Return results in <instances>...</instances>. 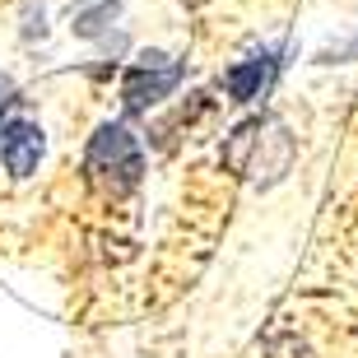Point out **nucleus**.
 Wrapping results in <instances>:
<instances>
[{"label":"nucleus","instance_id":"nucleus-6","mask_svg":"<svg viewBox=\"0 0 358 358\" xmlns=\"http://www.w3.org/2000/svg\"><path fill=\"white\" fill-rule=\"evenodd\" d=\"M5 103H14V80H10V75H0V107H5Z\"/></svg>","mask_w":358,"mask_h":358},{"label":"nucleus","instance_id":"nucleus-2","mask_svg":"<svg viewBox=\"0 0 358 358\" xmlns=\"http://www.w3.org/2000/svg\"><path fill=\"white\" fill-rule=\"evenodd\" d=\"M177 84H182V61H173V56H163V52H149V56H140V66L126 70L121 103H126L131 117H140L149 107H159Z\"/></svg>","mask_w":358,"mask_h":358},{"label":"nucleus","instance_id":"nucleus-5","mask_svg":"<svg viewBox=\"0 0 358 358\" xmlns=\"http://www.w3.org/2000/svg\"><path fill=\"white\" fill-rule=\"evenodd\" d=\"M117 19V0H107V5H98V10H84L80 19H75V33L80 38H103V28Z\"/></svg>","mask_w":358,"mask_h":358},{"label":"nucleus","instance_id":"nucleus-4","mask_svg":"<svg viewBox=\"0 0 358 358\" xmlns=\"http://www.w3.org/2000/svg\"><path fill=\"white\" fill-rule=\"evenodd\" d=\"M275 70H279V61H275L270 52L238 61V66H233V70L224 75L228 98H233V103H252V98H261V93H266V84L275 80Z\"/></svg>","mask_w":358,"mask_h":358},{"label":"nucleus","instance_id":"nucleus-1","mask_svg":"<svg viewBox=\"0 0 358 358\" xmlns=\"http://www.w3.org/2000/svg\"><path fill=\"white\" fill-rule=\"evenodd\" d=\"M84 173H89V182L103 196H112V200L131 196L140 186V177H145V149H140L131 126H121V121L98 126L89 140V154H84Z\"/></svg>","mask_w":358,"mask_h":358},{"label":"nucleus","instance_id":"nucleus-3","mask_svg":"<svg viewBox=\"0 0 358 358\" xmlns=\"http://www.w3.org/2000/svg\"><path fill=\"white\" fill-rule=\"evenodd\" d=\"M293 163V135L284 121L275 117H261L252 135V149H247V163H242V177H252L256 186H275L279 177L289 173Z\"/></svg>","mask_w":358,"mask_h":358}]
</instances>
